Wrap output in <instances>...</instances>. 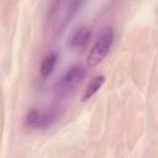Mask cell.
Here are the masks:
<instances>
[{
    "instance_id": "3",
    "label": "cell",
    "mask_w": 158,
    "mask_h": 158,
    "mask_svg": "<svg viewBox=\"0 0 158 158\" xmlns=\"http://www.w3.org/2000/svg\"><path fill=\"white\" fill-rule=\"evenodd\" d=\"M58 118V114L56 110H38L33 109L27 112L25 116L23 125L27 128H47L51 127Z\"/></svg>"
},
{
    "instance_id": "7",
    "label": "cell",
    "mask_w": 158,
    "mask_h": 158,
    "mask_svg": "<svg viewBox=\"0 0 158 158\" xmlns=\"http://www.w3.org/2000/svg\"><path fill=\"white\" fill-rule=\"evenodd\" d=\"M85 0H68V14H67V22H70L75 14L81 9Z\"/></svg>"
},
{
    "instance_id": "2",
    "label": "cell",
    "mask_w": 158,
    "mask_h": 158,
    "mask_svg": "<svg viewBox=\"0 0 158 158\" xmlns=\"http://www.w3.org/2000/svg\"><path fill=\"white\" fill-rule=\"evenodd\" d=\"M114 41V31L111 27H105L100 35L98 36L95 43L93 44L88 57H86V64L89 67H95L99 63L102 62V59L107 56Z\"/></svg>"
},
{
    "instance_id": "6",
    "label": "cell",
    "mask_w": 158,
    "mask_h": 158,
    "mask_svg": "<svg viewBox=\"0 0 158 158\" xmlns=\"http://www.w3.org/2000/svg\"><path fill=\"white\" fill-rule=\"evenodd\" d=\"M104 81H105V77H104V75H98V77H95V78L88 84V86H86V89H85V91H84V94H83V101H86V100H89L90 98H93V96L99 91V89L102 86Z\"/></svg>"
},
{
    "instance_id": "4",
    "label": "cell",
    "mask_w": 158,
    "mask_h": 158,
    "mask_svg": "<svg viewBox=\"0 0 158 158\" xmlns=\"http://www.w3.org/2000/svg\"><path fill=\"white\" fill-rule=\"evenodd\" d=\"M90 37H91V30L86 26H81L72 33L69 38V47L73 49H83L89 43Z\"/></svg>"
},
{
    "instance_id": "5",
    "label": "cell",
    "mask_w": 158,
    "mask_h": 158,
    "mask_svg": "<svg viewBox=\"0 0 158 158\" xmlns=\"http://www.w3.org/2000/svg\"><path fill=\"white\" fill-rule=\"evenodd\" d=\"M57 58H58V56L54 52L47 54L43 58V60L41 63V68H40L42 78H47V77H49L52 74V72H53V69L56 67V63H57Z\"/></svg>"
},
{
    "instance_id": "1",
    "label": "cell",
    "mask_w": 158,
    "mask_h": 158,
    "mask_svg": "<svg viewBox=\"0 0 158 158\" xmlns=\"http://www.w3.org/2000/svg\"><path fill=\"white\" fill-rule=\"evenodd\" d=\"M86 75V68L81 64H75L70 67L63 75L62 78L57 81L54 86V93L57 96H67L72 94L78 85L83 81V79Z\"/></svg>"
}]
</instances>
